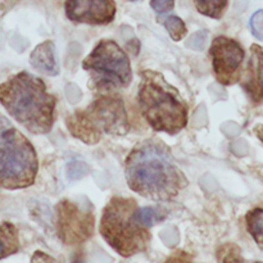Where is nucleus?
<instances>
[{"label":"nucleus","instance_id":"dca6fc26","mask_svg":"<svg viewBox=\"0 0 263 263\" xmlns=\"http://www.w3.org/2000/svg\"><path fill=\"white\" fill-rule=\"evenodd\" d=\"M163 25L166 27V30L168 31L172 40L179 41L186 35V26H185L184 21L181 18L176 17V15H170V17H167L163 21Z\"/></svg>","mask_w":263,"mask_h":263},{"label":"nucleus","instance_id":"7ed1b4c3","mask_svg":"<svg viewBox=\"0 0 263 263\" xmlns=\"http://www.w3.org/2000/svg\"><path fill=\"white\" fill-rule=\"evenodd\" d=\"M141 115L156 131L176 134L187 123V108L176 89L162 76L145 72L139 86Z\"/></svg>","mask_w":263,"mask_h":263},{"label":"nucleus","instance_id":"aec40b11","mask_svg":"<svg viewBox=\"0 0 263 263\" xmlns=\"http://www.w3.org/2000/svg\"><path fill=\"white\" fill-rule=\"evenodd\" d=\"M87 171H89V167H87L84 162L73 161L68 164L69 179H80V177H82L84 175H86Z\"/></svg>","mask_w":263,"mask_h":263},{"label":"nucleus","instance_id":"4be33fe9","mask_svg":"<svg viewBox=\"0 0 263 263\" xmlns=\"http://www.w3.org/2000/svg\"><path fill=\"white\" fill-rule=\"evenodd\" d=\"M164 263H194L193 257L185 252H176L175 254L170 256Z\"/></svg>","mask_w":263,"mask_h":263},{"label":"nucleus","instance_id":"0eeeda50","mask_svg":"<svg viewBox=\"0 0 263 263\" xmlns=\"http://www.w3.org/2000/svg\"><path fill=\"white\" fill-rule=\"evenodd\" d=\"M57 226L59 238L64 244L77 246L92 235L94 216L89 207L63 200L57 205Z\"/></svg>","mask_w":263,"mask_h":263},{"label":"nucleus","instance_id":"9b49d317","mask_svg":"<svg viewBox=\"0 0 263 263\" xmlns=\"http://www.w3.org/2000/svg\"><path fill=\"white\" fill-rule=\"evenodd\" d=\"M30 63L33 68L48 76H57L59 73V64L53 41H44L36 46L30 55Z\"/></svg>","mask_w":263,"mask_h":263},{"label":"nucleus","instance_id":"393cba45","mask_svg":"<svg viewBox=\"0 0 263 263\" xmlns=\"http://www.w3.org/2000/svg\"><path fill=\"white\" fill-rule=\"evenodd\" d=\"M254 134L258 136L259 140L263 143V125H257L256 127H254Z\"/></svg>","mask_w":263,"mask_h":263},{"label":"nucleus","instance_id":"6ab92c4d","mask_svg":"<svg viewBox=\"0 0 263 263\" xmlns=\"http://www.w3.org/2000/svg\"><path fill=\"white\" fill-rule=\"evenodd\" d=\"M252 33L259 40H263V10L254 13L251 18Z\"/></svg>","mask_w":263,"mask_h":263},{"label":"nucleus","instance_id":"f257e3e1","mask_svg":"<svg viewBox=\"0 0 263 263\" xmlns=\"http://www.w3.org/2000/svg\"><path fill=\"white\" fill-rule=\"evenodd\" d=\"M125 172L131 190L154 200L172 199L187 184L171 151L158 140L139 144L126 159Z\"/></svg>","mask_w":263,"mask_h":263},{"label":"nucleus","instance_id":"6e6552de","mask_svg":"<svg viewBox=\"0 0 263 263\" xmlns=\"http://www.w3.org/2000/svg\"><path fill=\"white\" fill-rule=\"evenodd\" d=\"M84 115L100 134L104 131L113 135H123L130 128L122 99L113 95H103L95 99L84 110Z\"/></svg>","mask_w":263,"mask_h":263},{"label":"nucleus","instance_id":"4468645a","mask_svg":"<svg viewBox=\"0 0 263 263\" xmlns=\"http://www.w3.org/2000/svg\"><path fill=\"white\" fill-rule=\"evenodd\" d=\"M246 222L248 233L251 234L252 238L254 239L257 244L263 248V210L262 208H256L247 213Z\"/></svg>","mask_w":263,"mask_h":263},{"label":"nucleus","instance_id":"f8f14e48","mask_svg":"<svg viewBox=\"0 0 263 263\" xmlns=\"http://www.w3.org/2000/svg\"><path fill=\"white\" fill-rule=\"evenodd\" d=\"M20 251L18 230L13 223H0V259H4Z\"/></svg>","mask_w":263,"mask_h":263},{"label":"nucleus","instance_id":"39448f33","mask_svg":"<svg viewBox=\"0 0 263 263\" xmlns=\"http://www.w3.org/2000/svg\"><path fill=\"white\" fill-rule=\"evenodd\" d=\"M37 156L32 144L10 127L0 136V187L25 189L35 182Z\"/></svg>","mask_w":263,"mask_h":263},{"label":"nucleus","instance_id":"9d476101","mask_svg":"<svg viewBox=\"0 0 263 263\" xmlns=\"http://www.w3.org/2000/svg\"><path fill=\"white\" fill-rule=\"evenodd\" d=\"M66 15L73 22L107 25L115 20V0H66Z\"/></svg>","mask_w":263,"mask_h":263},{"label":"nucleus","instance_id":"ddd939ff","mask_svg":"<svg viewBox=\"0 0 263 263\" xmlns=\"http://www.w3.org/2000/svg\"><path fill=\"white\" fill-rule=\"evenodd\" d=\"M198 12L207 17L220 20L228 8L229 0H193Z\"/></svg>","mask_w":263,"mask_h":263},{"label":"nucleus","instance_id":"b1692460","mask_svg":"<svg viewBox=\"0 0 263 263\" xmlns=\"http://www.w3.org/2000/svg\"><path fill=\"white\" fill-rule=\"evenodd\" d=\"M10 127H12V125L8 122V120H5L3 116H0V136H2L3 134H4L5 131H7L8 128H10Z\"/></svg>","mask_w":263,"mask_h":263},{"label":"nucleus","instance_id":"f03ea898","mask_svg":"<svg viewBox=\"0 0 263 263\" xmlns=\"http://www.w3.org/2000/svg\"><path fill=\"white\" fill-rule=\"evenodd\" d=\"M0 104L18 123L33 134L51 130L55 115V98L41 79L20 72L0 84Z\"/></svg>","mask_w":263,"mask_h":263},{"label":"nucleus","instance_id":"423d86ee","mask_svg":"<svg viewBox=\"0 0 263 263\" xmlns=\"http://www.w3.org/2000/svg\"><path fill=\"white\" fill-rule=\"evenodd\" d=\"M82 67L91 72L95 85L103 90L126 87L133 79L127 54L112 40L100 41Z\"/></svg>","mask_w":263,"mask_h":263},{"label":"nucleus","instance_id":"f3484780","mask_svg":"<svg viewBox=\"0 0 263 263\" xmlns=\"http://www.w3.org/2000/svg\"><path fill=\"white\" fill-rule=\"evenodd\" d=\"M218 257H220L221 263H261V262H248L246 261V259L241 258L239 248L235 246H226L223 247V248H221L220 253H218Z\"/></svg>","mask_w":263,"mask_h":263},{"label":"nucleus","instance_id":"a878e982","mask_svg":"<svg viewBox=\"0 0 263 263\" xmlns=\"http://www.w3.org/2000/svg\"><path fill=\"white\" fill-rule=\"evenodd\" d=\"M131 2H136V0H131Z\"/></svg>","mask_w":263,"mask_h":263},{"label":"nucleus","instance_id":"2eb2a0df","mask_svg":"<svg viewBox=\"0 0 263 263\" xmlns=\"http://www.w3.org/2000/svg\"><path fill=\"white\" fill-rule=\"evenodd\" d=\"M164 218H166V215L159 208L144 207L140 208V210H136L135 213H134V220L139 225L144 226V228H151V226L157 225L161 221H163Z\"/></svg>","mask_w":263,"mask_h":263},{"label":"nucleus","instance_id":"a211bd4d","mask_svg":"<svg viewBox=\"0 0 263 263\" xmlns=\"http://www.w3.org/2000/svg\"><path fill=\"white\" fill-rule=\"evenodd\" d=\"M253 54L256 57V72L257 80H258V86L263 94V46L253 45Z\"/></svg>","mask_w":263,"mask_h":263},{"label":"nucleus","instance_id":"412c9836","mask_svg":"<svg viewBox=\"0 0 263 263\" xmlns=\"http://www.w3.org/2000/svg\"><path fill=\"white\" fill-rule=\"evenodd\" d=\"M151 5L157 13H167L174 9L175 0H152Z\"/></svg>","mask_w":263,"mask_h":263},{"label":"nucleus","instance_id":"1a4fd4ad","mask_svg":"<svg viewBox=\"0 0 263 263\" xmlns=\"http://www.w3.org/2000/svg\"><path fill=\"white\" fill-rule=\"evenodd\" d=\"M213 71L216 79L222 85H231L240 77V68L243 64L244 53L243 48L238 41L233 39L218 36L213 40L211 46Z\"/></svg>","mask_w":263,"mask_h":263},{"label":"nucleus","instance_id":"5701e85b","mask_svg":"<svg viewBox=\"0 0 263 263\" xmlns=\"http://www.w3.org/2000/svg\"><path fill=\"white\" fill-rule=\"evenodd\" d=\"M31 263H61L58 261V259L53 258V257H50L49 254L44 253V252H35L32 256V258H31Z\"/></svg>","mask_w":263,"mask_h":263},{"label":"nucleus","instance_id":"20e7f679","mask_svg":"<svg viewBox=\"0 0 263 263\" xmlns=\"http://www.w3.org/2000/svg\"><path fill=\"white\" fill-rule=\"evenodd\" d=\"M135 211V200L116 197L104 208L100 221V234L122 257L146 251L151 241V234L146 228L134 220Z\"/></svg>","mask_w":263,"mask_h":263}]
</instances>
